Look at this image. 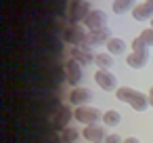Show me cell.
<instances>
[{
    "mask_svg": "<svg viewBox=\"0 0 153 143\" xmlns=\"http://www.w3.org/2000/svg\"><path fill=\"white\" fill-rule=\"evenodd\" d=\"M74 118L84 124V126H90V124H99V120H103L101 112L92 105H82V107H76L74 109Z\"/></svg>",
    "mask_w": 153,
    "mask_h": 143,
    "instance_id": "1",
    "label": "cell"
},
{
    "mask_svg": "<svg viewBox=\"0 0 153 143\" xmlns=\"http://www.w3.org/2000/svg\"><path fill=\"white\" fill-rule=\"evenodd\" d=\"M65 40H67V42H71L74 46L90 49V42H88V32H86L82 25H78V23H74V25H69V28L65 30Z\"/></svg>",
    "mask_w": 153,
    "mask_h": 143,
    "instance_id": "2",
    "label": "cell"
},
{
    "mask_svg": "<svg viewBox=\"0 0 153 143\" xmlns=\"http://www.w3.org/2000/svg\"><path fill=\"white\" fill-rule=\"evenodd\" d=\"M90 4L86 2V0H74V2L69 4V19L71 23H84V19L88 17L90 13Z\"/></svg>",
    "mask_w": 153,
    "mask_h": 143,
    "instance_id": "3",
    "label": "cell"
},
{
    "mask_svg": "<svg viewBox=\"0 0 153 143\" xmlns=\"http://www.w3.org/2000/svg\"><path fill=\"white\" fill-rule=\"evenodd\" d=\"M84 28L88 32H94V30H101V28H107V15L99 9H92L88 13V17L84 19Z\"/></svg>",
    "mask_w": 153,
    "mask_h": 143,
    "instance_id": "4",
    "label": "cell"
},
{
    "mask_svg": "<svg viewBox=\"0 0 153 143\" xmlns=\"http://www.w3.org/2000/svg\"><path fill=\"white\" fill-rule=\"evenodd\" d=\"M94 82H97V86H101L103 91H117V88H120L115 76H113L109 70H97Z\"/></svg>",
    "mask_w": 153,
    "mask_h": 143,
    "instance_id": "5",
    "label": "cell"
},
{
    "mask_svg": "<svg viewBox=\"0 0 153 143\" xmlns=\"http://www.w3.org/2000/svg\"><path fill=\"white\" fill-rule=\"evenodd\" d=\"M82 78H84V74H82V65H80L76 59H69V61L65 63V80L76 88V86L80 84Z\"/></svg>",
    "mask_w": 153,
    "mask_h": 143,
    "instance_id": "6",
    "label": "cell"
},
{
    "mask_svg": "<svg viewBox=\"0 0 153 143\" xmlns=\"http://www.w3.org/2000/svg\"><path fill=\"white\" fill-rule=\"evenodd\" d=\"M126 63L132 70L147 67V63H149V49H145V51H130V55L126 57Z\"/></svg>",
    "mask_w": 153,
    "mask_h": 143,
    "instance_id": "7",
    "label": "cell"
},
{
    "mask_svg": "<svg viewBox=\"0 0 153 143\" xmlns=\"http://www.w3.org/2000/svg\"><path fill=\"white\" fill-rule=\"evenodd\" d=\"M132 17L136 21H151L153 19V0H140L132 11Z\"/></svg>",
    "mask_w": 153,
    "mask_h": 143,
    "instance_id": "8",
    "label": "cell"
},
{
    "mask_svg": "<svg viewBox=\"0 0 153 143\" xmlns=\"http://www.w3.org/2000/svg\"><path fill=\"white\" fill-rule=\"evenodd\" d=\"M82 137L90 143H103L107 139V133H105V126H99V124H90V126H84L82 130Z\"/></svg>",
    "mask_w": 153,
    "mask_h": 143,
    "instance_id": "9",
    "label": "cell"
},
{
    "mask_svg": "<svg viewBox=\"0 0 153 143\" xmlns=\"http://www.w3.org/2000/svg\"><path fill=\"white\" fill-rule=\"evenodd\" d=\"M92 99V93L84 86H76L71 93H69V103L74 107H82V105H88V101Z\"/></svg>",
    "mask_w": 153,
    "mask_h": 143,
    "instance_id": "10",
    "label": "cell"
},
{
    "mask_svg": "<svg viewBox=\"0 0 153 143\" xmlns=\"http://www.w3.org/2000/svg\"><path fill=\"white\" fill-rule=\"evenodd\" d=\"M71 59H76L82 67L94 63V55L90 53V49H82V46H74V51H71Z\"/></svg>",
    "mask_w": 153,
    "mask_h": 143,
    "instance_id": "11",
    "label": "cell"
},
{
    "mask_svg": "<svg viewBox=\"0 0 153 143\" xmlns=\"http://www.w3.org/2000/svg\"><path fill=\"white\" fill-rule=\"evenodd\" d=\"M111 40V32L107 28H101V30H94V32H88V42L94 46V44H107Z\"/></svg>",
    "mask_w": 153,
    "mask_h": 143,
    "instance_id": "12",
    "label": "cell"
},
{
    "mask_svg": "<svg viewBox=\"0 0 153 143\" xmlns=\"http://www.w3.org/2000/svg\"><path fill=\"white\" fill-rule=\"evenodd\" d=\"M105 46H107V53L113 55V57L126 53V40H122V38H117V36H111V40H109Z\"/></svg>",
    "mask_w": 153,
    "mask_h": 143,
    "instance_id": "13",
    "label": "cell"
},
{
    "mask_svg": "<svg viewBox=\"0 0 153 143\" xmlns=\"http://www.w3.org/2000/svg\"><path fill=\"white\" fill-rule=\"evenodd\" d=\"M136 4H138L136 0H113L111 9H113L115 15H124V13H128V11H134Z\"/></svg>",
    "mask_w": 153,
    "mask_h": 143,
    "instance_id": "14",
    "label": "cell"
},
{
    "mask_svg": "<svg viewBox=\"0 0 153 143\" xmlns=\"http://www.w3.org/2000/svg\"><path fill=\"white\" fill-rule=\"evenodd\" d=\"M136 88H132V86H120L117 91H115V97H117V101H122V103H132V99L136 97Z\"/></svg>",
    "mask_w": 153,
    "mask_h": 143,
    "instance_id": "15",
    "label": "cell"
},
{
    "mask_svg": "<svg viewBox=\"0 0 153 143\" xmlns=\"http://www.w3.org/2000/svg\"><path fill=\"white\" fill-rule=\"evenodd\" d=\"M130 107H132L134 112H145L147 107H151V105H149V97H147L145 93H140V91H138V93H136V97L132 99Z\"/></svg>",
    "mask_w": 153,
    "mask_h": 143,
    "instance_id": "16",
    "label": "cell"
},
{
    "mask_svg": "<svg viewBox=\"0 0 153 143\" xmlns=\"http://www.w3.org/2000/svg\"><path fill=\"white\" fill-rule=\"evenodd\" d=\"M113 55H109V53H97V57H94V63H97V67L99 70H109V67H113Z\"/></svg>",
    "mask_w": 153,
    "mask_h": 143,
    "instance_id": "17",
    "label": "cell"
},
{
    "mask_svg": "<svg viewBox=\"0 0 153 143\" xmlns=\"http://www.w3.org/2000/svg\"><path fill=\"white\" fill-rule=\"evenodd\" d=\"M120 122H122V116H120L117 109H107L103 114V124L105 126H117Z\"/></svg>",
    "mask_w": 153,
    "mask_h": 143,
    "instance_id": "18",
    "label": "cell"
},
{
    "mask_svg": "<svg viewBox=\"0 0 153 143\" xmlns=\"http://www.w3.org/2000/svg\"><path fill=\"white\" fill-rule=\"evenodd\" d=\"M78 139H80V133L76 128H71V126L63 128V143H76Z\"/></svg>",
    "mask_w": 153,
    "mask_h": 143,
    "instance_id": "19",
    "label": "cell"
},
{
    "mask_svg": "<svg viewBox=\"0 0 153 143\" xmlns=\"http://www.w3.org/2000/svg\"><path fill=\"white\" fill-rule=\"evenodd\" d=\"M71 116H74V114H69V109H67V107H63V109L57 114V122H59V124H63V126H67V122H69V118H71Z\"/></svg>",
    "mask_w": 153,
    "mask_h": 143,
    "instance_id": "20",
    "label": "cell"
},
{
    "mask_svg": "<svg viewBox=\"0 0 153 143\" xmlns=\"http://www.w3.org/2000/svg\"><path fill=\"white\" fill-rule=\"evenodd\" d=\"M130 49H132V51H145V49H149V46H147V42H145L140 36H136V38L130 42Z\"/></svg>",
    "mask_w": 153,
    "mask_h": 143,
    "instance_id": "21",
    "label": "cell"
},
{
    "mask_svg": "<svg viewBox=\"0 0 153 143\" xmlns=\"http://www.w3.org/2000/svg\"><path fill=\"white\" fill-rule=\"evenodd\" d=\"M140 38L147 42V46H153V28H147V30H143Z\"/></svg>",
    "mask_w": 153,
    "mask_h": 143,
    "instance_id": "22",
    "label": "cell"
},
{
    "mask_svg": "<svg viewBox=\"0 0 153 143\" xmlns=\"http://www.w3.org/2000/svg\"><path fill=\"white\" fill-rule=\"evenodd\" d=\"M103 143H122V139H120V137L113 133V135H107V139H105Z\"/></svg>",
    "mask_w": 153,
    "mask_h": 143,
    "instance_id": "23",
    "label": "cell"
},
{
    "mask_svg": "<svg viewBox=\"0 0 153 143\" xmlns=\"http://www.w3.org/2000/svg\"><path fill=\"white\" fill-rule=\"evenodd\" d=\"M122 143H140V141H138L136 137H128V139H124Z\"/></svg>",
    "mask_w": 153,
    "mask_h": 143,
    "instance_id": "24",
    "label": "cell"
},
{
    "mask_svg": "<svg viewBox=\"0 0 153 143\" xmlns=\"http://www.w3.org/2000/svg\"><path fill=\"white\" fill-rule=\"evenodd\" d=\"M147 97H149V105L153 107V86L149 88V93H147Z\"/></svg>",
    "mask_w": 153,
    "mask_h": 143,
    "instance_id": "25",
    "label": "cell"
},
{
    "mask_svg": "<svg viewBox=\"0 0 153 143\" xmlns=\"http://www.w3.org/2000/svg\"><path fill=\"white\" fill-rule=\"evenodd\" d=\"M149 23H151V28H153V19H151V21H149Z\"/></svg>",
    "mask_w": 153,
    "mask_h": 143,
    "instance_id": "26",
    "label": "cell"
}]
</instances>
